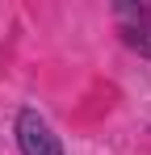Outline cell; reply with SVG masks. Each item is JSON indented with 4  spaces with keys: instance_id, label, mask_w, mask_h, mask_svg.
<instances>
[{
    "instance_id": "6da1fadb",
    "label": "cell",
    "mask_w": 151,
    "mask_h": 155,
    "mask_svg": "<svg viewBox=\"0 0 151 155\" xmlns=\"http://www.w3.org/2000/svg\"><path fill=\"white\" fill-rule=\"evenodd\" d=\"M17 143H21V155H63L59 134L46 126V117L38 109H21L17 113Z\"/></svg>"
},
{
    "instance_id": "7a4b0ae2",
    "label": "cell",
    "mask_w": 151,
    "mask_h": 155,
    "mask_svg": "<svg viewBox=\"0 0 151 155\" xmlns=\"http://www.w3.org/2000/svg\"><path fill=\"white\" fill-rule=\"evenodd\" d=\"M122 17V38L139 54H151V4H118Z\"/></svg>"
}]
</instances>
